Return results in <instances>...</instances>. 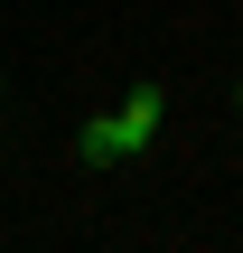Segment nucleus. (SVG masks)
Wrapping results in <instances>:
<instances>
[{"instance_id": "obj_1", "label": "nucleus", "mask_w": 243, "mask_h": 253, "mask_svg": "<svg viewBox=\"0 0 243 253\" xmlns=\"http://www.w3.org/2000/svg\"><path fill=\"white\" fill-rule=\"evenodd\" d=\"M150 141H159V84H131L112 113H94V122L75 131V150H84L94 169H122V160H140Z\"/></svg>"}]
</instances>
